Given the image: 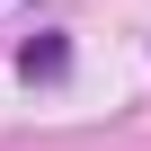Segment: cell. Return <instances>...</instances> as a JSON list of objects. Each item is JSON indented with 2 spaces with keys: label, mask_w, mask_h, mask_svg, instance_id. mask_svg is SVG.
Returning a JSON list of instances; mask_svg holds the SVG:
<instances>
[{
  "label": "cell",
  "mask_w": 151,
  "mask_h": 151,
  "mask_svg": "<svg viewBox=\"0 0 151 151\" xmlns=\"http://www.w3.org/2000/svg\"><path fill=\"white\" fill-rule=\"evenodd\" d=\"M62 62H71V53H62V36H36V45L18 53V71H27V80H53Z\"/></svg>",
  "instance_id": "6da1fadb"
}]
</instances>
